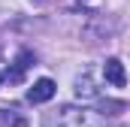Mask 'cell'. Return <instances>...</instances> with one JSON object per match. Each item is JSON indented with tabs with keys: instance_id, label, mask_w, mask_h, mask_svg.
Masks as SVG:
<instances>
[{
	"instance_id": "6da1fadb",
	"label": "cell",
	"mask_w": 130,
	"mask_h": 127,
	"mask_svg": "<svg viewBox=\"0 0 130 127\" xmlns=\"http://www.w3.org/2000/svg\"><path fill=\"white\" fill-rule=\"evenodd\" d=\"M106 115L97 106H76L67 103L42 115V127H106Z\"/></svg>"
},
{
	"instance_id": "277c9868",
	"label": "cell",
	"mask_w": 130,
	"mask_h": 127,
	"mask_svg": "<svg viewBox=\"0 0 130 127\" xmlns=\"http://www.w3.org/2000/svg\"><path fill=\"white\" fill-rule=\"evenodd\" d=\"M103 76H106V82H109V85H115V88H124V82H127L124 64L118 61V58H109V61L103 64Z\"/></svg>"
},
{
	"instance_id": "5b68a950",
	"label": "cell",
	"mask_w": 130,
	"mask_h": 127,
	"mask_svg": "<svg viewBox=\"0 0 130 127\" xmlns=\"http://www.w3.org/2000/svg\"><path fill=\"white\" fill-rule=\"evenodd\" d=\"M27 115L15 106H0V127H27Z\"/></svg>"
},
{
	"instance_id": "7a4b0ae2",
	"label": "cell",
	"mask_w": 130,
	"mask_h": 127,
	"mask_svg": "<svg viewBox=\"0 0 130 127\" xmlns=\"http://www.w3.org/2000/svg\"><path fill=\"white\" fill-rule=\"evenodd\" d=\"M52 97H55V82H52V79H36L30 85V91H27V100L36 103V106H39V103H48Z\"/></svg>"
},
{
	"instance_id": "ba28073f",
	"label": "cell",
	"mask_w": 130,
	"mask_h": 127,
	"mask_svg": "<svg viewBox=\"0 0 130 127\" xmlns=\"http://www.w3.org/2000/svg\"><path fill=\"white\" fill-rule=\"evenodd\" d=\"M0 82H3V76H0Z\"/></svg>"
},
{
	"instance_id": "3957f363",
	"label": "cell",
	"mask_w": 130,
	"mask_h": 127,
	"mask_svg": "<svg viewBox=\"0 0 130 127\" xmlns=\"http://www.w3.org/2000/svg\"><path fill=\"white\" fill-rule=\"evenodd\" d=\"M76 97H82V100H97L100 97V88H97V82H94V73L91 70H85L76 79Z\"/></svg>"
},
{
	"instance_id": "52a82bcc",
	"label": "cell",
	"mask_w": 130,
	"mask_h": 127,
	"mask_svg": "<svg viewBox=\"0 0 130 127\" xmlns=\"http://www.w3.org/2000/svg\"><path fill=\"white\" fill-rule=\"evenodd\" d=\"M97 109L106 115V118H115V115H121L127 106H124V100H100V106H97Z\"/></svg>"
},
{
	"instance_id": "8992f818",
	"label": "cell",
	"mask_w": 130,
	"mask_h": 127,
	"mask_svg": "<svg viewBox=\"0 0 130 127\" xmlns=\"http://www.w3.org/2000/svg\"><path fill=\"white\" fill-rule=\"evenodd\" d=\"M30 64H33V55H30V52H18L12 70H6V79H9V82H21V76H24V70H27Z\"/></svg>"
}]
</instances>
